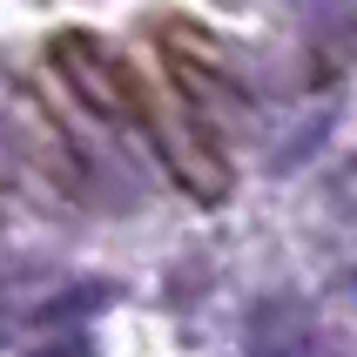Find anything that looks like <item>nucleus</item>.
<instances>
[{"label":"nucleus","instance_id":"obj_1","mask_svg":"<svg viewBox=\"0 0 357 357\" xmlns=\"http://www.w3.org/2000/svg\"><path fill=\"white\" fill-rule=\"evenodd\" d=\"M47 54H54V68L75 81V95L88 101L101 121H135V88L142 81H135V68H128L115 47H101V40H88V34H61Z\"/></svg>","mask_w":357,"mask_h":357}]
</instances>
